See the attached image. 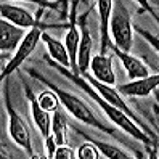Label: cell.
<instances>
[{
	"instance_id": "5",
	"label": "cell",
	"mask_w": 159,
	"mask_h": 159,
	"mask_svg": "<svg viewBox=\"0 0 159 159\" xmlns=\"http://www.w3.org/2000/svg\"><path fill=\"white\" fill-rule=\"evenodd\" d=\"M39 40H42V29H40V27H35V29L27 31V34H26V37L23 39L21 45L18 47V50L15 52V55L10 58V61H8L5 66H3L2 72H0V80L8 79V76H10L11 72H15L27 58L31 57L32 52L35 50L37 43H39Z\"/></svg>"
},
{
	"instance_id": "6",
	"label": "cell",
	"mask_w": 159,
	"mask_h": 159,
	"mask_svg": "<svg viewBox=\"0 0 159 159\" xmlns=\"http://www.w3.org/2000/svg\"><path fill=\"white\" fill-rule=\"evenodd\" d=\"M77 5L79 2H71V15H69V24H68V32L64 35V45L69 53L71 60V72L74 76H80L79 68H77V53H79V45H80V29H79V16H77Z\"/></svg>"
},
{
	"instance_id": "11",
	"label": "cell",
	"mask_w": 159,
	"mask_h": 159,
	"mask_svg": "<svg viewBox=\"0 0 159 159\" xmlns=\"http://www.w3.org/2000/svg\"><path fill=\"white\" fill-rule=\"evenodd\" d=\"M26 34L27 31L5 20H0V52L7 53V52L18 50V47L21 45Z\"/></svg>"
},
{
	"instance_id": "24",
	"label": "cell",
	"mask_w": 159,
	"mask_h": 159,
	"mask_svg": "<svg viewBox=\"0 0 159 159\" xmlns=\"http://www.w3.org/2000/svg\"><path fill=\"white\" fill-rule=\"evenodd\" d=\"M31 159H50V157H48V156H40V154H35V153H34V154L31 156Z\"/></svg>"
},
{
	"instance_id": "17",
	"label": "cell",
	"mask_w": 159,
	"mask_h": 159,
	"mask_svg": "<svg viewBox=\"0 0 159 159\" xmlns=\"http://www.w3.org/2000/svg\"><path fill=\"white\" fill-rule=\"evenodd\" d=\"M82 135L85 137L87 140H90V142L100 149V153L105 156L106 159H134L132 156L127 154L124 149H120L119 146L109 145V143H105V142H100V140H95V138H90V137H87L85 134H82Z\"/></svg>"
},
{
	"instance_id": "15",
	"label": "cell",
	"mask_w": 159,
	"mask_h": 159,
	"mask_svg": "<svg viewBox=\"0 0 159 159\" xmlns=\"http://www.w3.org/2000/svg\"><path fill=\"white\" fill-rule=\"evenodd\" d=\"M42 40L47 45V50H48L50 58L57 64H60V66L71 71V60H69V53L66 50L64 42H60L58 39L52 37L48 32H42Z\"/></svg>"
},
{
	"instance_id": "26",
	"label": "cell",
	"mask_w": 159,
	"mask_h": 159,
	"mask_svg": "<svg viewBox=\"0 0 159 159\" xmlns=\"http://www.w3.org/2000/svg\"><path fill=\"white\" fill-rule=\"evenodd\" d=\"M157 137H159V130H157Z\"/></svg>"
},
{
	"instance_id": "13",
	"label": "cell",
	"mask_w": 159,
	"mask_h": 159,
	"mask_svg": "<svg viewBox=\"0 0 159 159\" xmlns=\"http://www.w3.org/2000/svg\"><path fill=\"white\" fill-rule=\"evenodd\" d=\"M113 0H98L97 10L100 16V55H108L111 37H109V21L113 11Z\"/></svg>"
},
{
	"instance_id": "9",
	"label": "cell",
	"mask_w": 159,
	"mask_h": 159,
	"mask_svg": "<svg viewBox=\"0 0 159 159\" xmlns=\"http://www.w3.org/2000/svg\"><path fill=\"white\" fill-rule=\"evenodd\" d=\"M109 50H113V53L120 60V63H122V66L127 72V77L130 80H140V79H145L149 76V68L140 58L132 57L130 53L120 52L117 47H114L113 42L109 43Z\"/></svg>"
},
{
	"instance_id": "16",
	"label": "cell",
	"mask_w": 159,
	"mask_h": 159,
	"mask_svg": "<svg viewBox=\"0 0 159 159\" xmlns=\"http://www.w3.org/2000/svg\"><path fill=\"white\" fill-rule=\"evenodd\" d=\"M52 135L57 140V145L63 146L66 145V138H68V120L61 111H57L52 116Z\"/></svg>"
},
{
	"instance_id": "18",
	"label": "cell",
	"mask_w": 159,
	"mask_h": 159,
	"mask_svg": "<svg viewBox=\"0 0 159 159\" xmlns=\"http://www.w3.org/2000/svg\"><path fill=\"white\" fill-rule=\"evenodd\" d=\"M37 100H39V105L45 109V111H48V113H57L60 105H61V101L60 98L55 95V92L52 90H47V92H42L39 97H37Z\"/></svg>"
},
{
	"instance_id": "10",
	"label": "cell",
	"mask_w": 159,
	"mask_h": 159,
	"mask_svg": "<svg viewBox=\"0 0 159 159\" xmlns=\"http://www.w3.org/2000/svg\"><path fill=\"white\" fill-rule=\"evenodd\" d=\"M159 87V74L148 76L140 80H130L127 84L117 85V92L122 97H148Z\"/></svg>"
},
{
	"instance_id": "1",
	"label": "cell",
	"mask_w": 159,
	"mask_h": 159,
	"mask_svg": "<svg viewBox=\"0 0 159 159\" xmlns=\"http://www.w3.org/2000/svg\"><path fill=\"white\" fill-rule=\"evenodd\" d=\"M48 61H50L52 66H55V68L58 69V72L61 74V76H64L66 79H69L71 82L76 84V85H77L80 90L85 92L87 95H89V97H90V98H92V100L95 101L97 105L101 108L103 113H105V114L109 117V120H113V122H114L120 130H124L125 134H129L130 137H134L135 140L142 142V143H143V145H146V146H153V148H154V146H157V143L154 142V140H153V138H149V137H148V134H146V132H143V130L140 129V127H138V125H137V124H135L134 120L130 119L125 113H122L120 109L114 108L113 105H109L108 101L103 100V98L98 95V93L95 92V89H93V87H92L90 84H89L85 79H84L82 76H74V74H72L69 69L63 68V66H60V64L55 63L53 60H50V57H48Z\"/></svg>"
},
{
	"instance_id": "21",
	"label": "cell",
	"mask_w": 159,
	"mask_h": 159,
	"mask_svg": "<svg viewBox=\"0 0 159 159\" xmlns=\"http://www.w3.org/2000/svg\"><path fill=\"white\" fill-rule=\"evenodd\" d=\"M77 154L76 151L68 146V145H63V146H58L57 148V153H55V157L53 159H76Z\"/></svg>"
},
{
	"instance_id": "22",
	"label": "cell",
	"mask_w": 159,
	"mask_h": 159,
	"mask_svg": "<svg viewBox=\"0 0 159 159\" xmlns=\"http://www.w3.org/2000/svg\"><path fill=\"white\" fill-rule=\"evenodd\" d=\"M45 146H47V156H48L50 159H53L55 157V153H57V148H58L57 140H55L53 135L45 138Z\"/></svg>"
},
{
	"instance_id": "8",
	"label": "cell",
	"mask_w": 159,
	"mask_h": 159,
	"mask_svg": "<svg viewBox=\"0 0 159 159\" xmlns=\"http://www.w3.org/2000/svg\"><path fill=\"white\" fill-rule=\"evenodd\" d=\"M85 15H80L79 16V29H80V45H79V53H77V68H79V74L84 76L87 74L89 68H90V63H92V48H93V40H92V35L90 31L87 27V21H85Z\"/></svg>"
},
{
	"instance_id": "19",
	"label": "cell",
	"mask_w": 159,
	"mask_h": 159,
	"mask_svg": "<svg viewBox=\"0 0 159 159\" xmlns=\"http://www.w3.org/2000/svg\"><path fill=\"white\" fill-rule=\"evenodd\" d=\"M77 159H100V149L93 145L90 140H87L85 143H82L77 149Z\"/></svg>"
},
{
	"instance_id": "2",
	"label": "cell",
	"mask_w": 159,
	"mask_h": 159,
	"mask_svg": "<svg viewBox=\"0 0 159 159\" xmlns=\"http://www.w3.org/2000/svg\"><path fill=\"white\" fill-rule=\"evenodd\" d=\"M29 74H31V76H34L35 79H39L40 82H43L52 92H55V95L60 98L61 105L69 111V114H72L77 120H80L82 124H87V125L97 129V130H101V132H106V134H109V135L116 137L114 130L111 129V127H108L106 124H103L101 120L95 116V113L90 109V106H89L82 98H79L77 95H74V93H71V92H68V90L60 89L58 85H55L53 82L47 80L43 76H40L39 72H35L34 69H29Z\"/></svg>"
},
{
	"instance_id": "23",
	"label": "cell",
	"mask_w": 159,
	"mask_h": 159,
	"mask_svg": "<svg viewBox=\"0 0 159 159\" xmlns=\"http://www.w3.org/2000/svg\"><path fill=\"white\" fill-rule=\"evenodd\" d=\"M148 159H159L154 148H149V149H148Z\"/></svg>"
},
{
	"instance_id": "7",
	"label": "cell",
	"mask_w": 159,
	"mask_h": 159,
	"mask_svg": "<svg viewBox=\"0 0 159 159\" xmlns=\"http://www.w3.org/2000/svg\"><path fill=\"white\" fill-rule=\"evenodd\" d=\"M0 15H2V20L11 23L21 29H35V27H40L42 29V24L39 23V20L26 10L23 7H18V5H11V3H5L2 2L0 3Z\"/></svg>"
},
{
	"instance_id": "3",
	"label": "cell",
	"mask_w": 159,
	"mask_h": 159,
	"mask_svg": "<svg viewBox=\"0 0 159 159\" xmlns=\"http://www.w3.org/2000/svg\"><path fill=\"white\" fill-rule=\"evenodd\" d=\"M109 37L114 47L120 52L129 53L134 45V26L132 15L127 10L124 2H114L109 21Z\"/></svg>"
},
{
	"instance_id": "25",
	"label": "cell",
	"mask_w": 159,
	"mask_h": 159,
	"mask_svg": "<svg viewBox=\"0 0 159 159\" xmlns=\"http://www.w3.org/2000/svg\"><path fill=\"white\" fill-rule=\"evenodd\" d=\"M153 3H154V5H156V7L159 8V0H154V2H153Z\"/></svg>"
},
{
	"instance_id": "20",
	"label": "cell",
	"mask_w": 159,
	"mask_h": 159,
	"mask_svg": "<svg viewBox=\"0 0 159 159\" xmlns=\"http://www.w3.org/2000/svg\"><path fill=\"white\" fill-rule=\"evenodd\" d=\"M134 29L143 37V39L146 40V43H149L153 47V48L159 53V37H156L154 34H151V32H148V31H145L143 27H140V26H134Z\"/></svg>"
},
{
	"instance_id": "14",
	"label": "cell",
	"mask_w": 159,
	"mask_h": 159,
	"mask_svg": "<svg viewBox=\"0 0 159 159\" xmlns=\"http://www.w3.org/2000/svg\"><path fill=\"white\" fill-rule=\"evenodd\" d=\"M26 95L27 100H29V105H31V113H32V120L35 127L39 129V132L42 134L43 138L50 137L52 135V116L48 111H45L40 105H39V100H37V95H34V92L26 87Z\"/></svg>"
},
{
	"instance_id": "12",
	"label": "cell",
	"mask_w": 159,
	"mask_h": 159,
	"mask_svg": "<svg viewBox=\"0 0 159 159\" xmlns=\"http://www.w3.org/2000/svg\"><path fill=\"white\" fill-rule=\"evenodd\" d=\"M90 69L93 71V79L113 87L116 84V74L113 71V57L111 55H95L92 58Z\"/></svg>"
},
{
	"instance_id": "4",
	"label": "cell",
	"mask_w": 159,
	"mask_h": 159,
	"mask_svg": "<svg viewBox=\"0 0 159 159\" xmlns=\"http://www.w3.org/2000/svg\"><path fill=\"white\" fill-rule=\"evenodd\" d=\"M3 82H5V108H7V114H8V134H10V137L13 138V142L18 146H21L31 157L34 154L32 142H31V132H29V129H27L26 122L15 111V108L11 105L10 82H8V79H5Z\"/></svg>"
}]
</instances>
